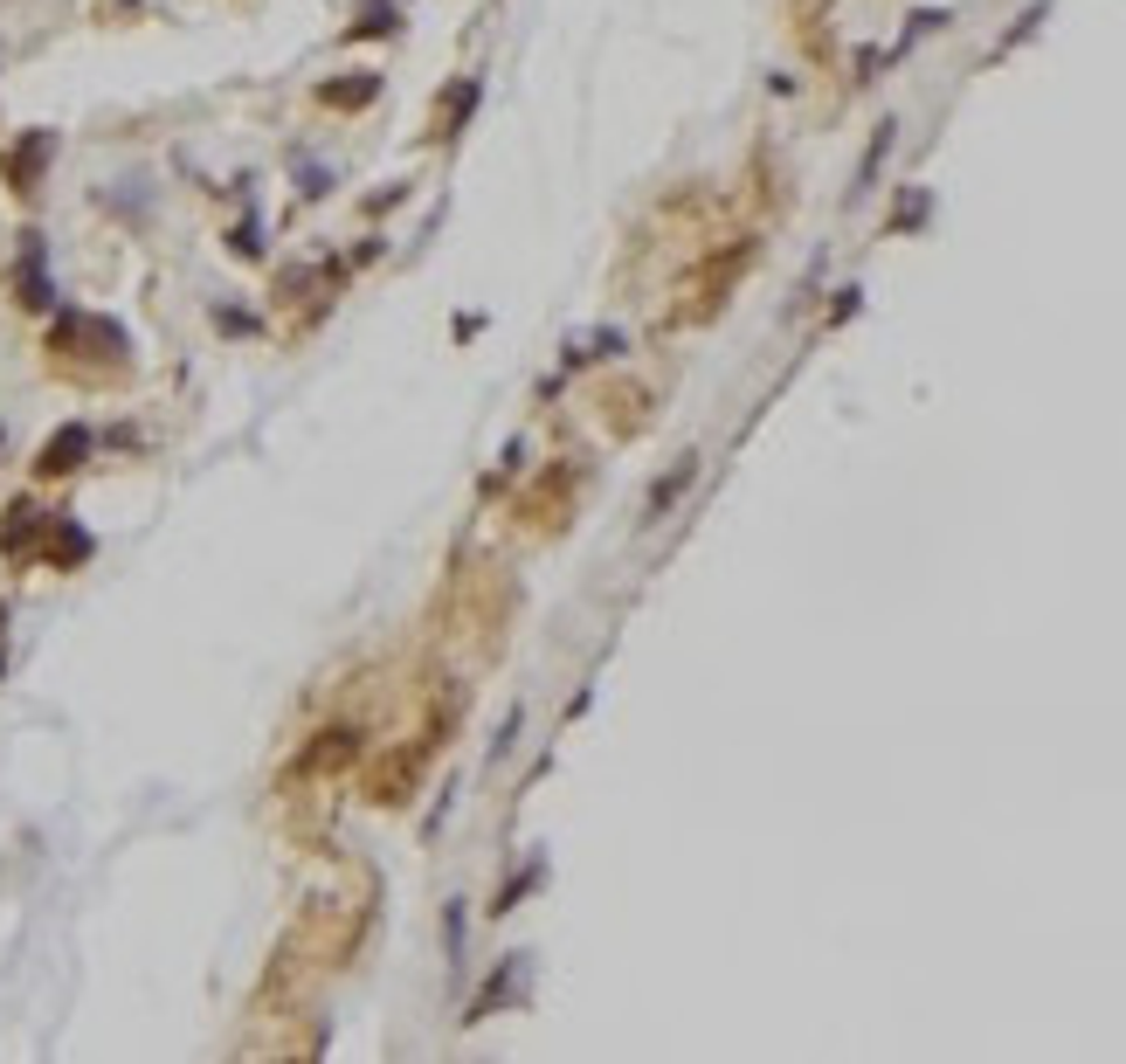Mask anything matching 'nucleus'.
<instances>
[{
  "mask_svg": "<svg viewBox=\"0 0 1126 1064\" xmlns=\"http://www.w3.org/2000/svg\"><path fill=\"white\" fill-rule=\"evenodd\" d=\"M435 732H443V726H435ZM435 732H429V740H422V747H401V753H395V761H387V767H381V774H374V802H408V788H415V774H422V767H429V753H435V747H443V740H435Z\"/></svg>",
  "mask_w": 1126,
  "mask_h": 1064,
  "instance_id": "obj_1",
  "label": "nucleus"
},
{
  "mask_svg": "<svg viewBox=\"0 0 1126 1064\" xmlns=\"http://www.w3.org/2000/svg\"><path fill=\"white\" fill-rule=\"evenodd\" d=\"M353 753H360V732L332 726V732H318V747H304V774H332V767H346Z\"/></svg>",
  "mask_w": 1126,
  "mask_h": 1064,
  "instance_id": "obj_2",
  "label": "nucleus"
},
{
  "mask_svg": "<svg viewBox=\"0 0 1126 1064\" xmlns=\"http://www.w3.org/2000/svg\"><path fill=\"white\" fill-rule=\"evenodd\" d=\"M83 456H90V429H63L49 449H42V464H35V470H42V477H63V470H77Z\"/></svg>",
  "mask_w": 1126,
  "mask_h": 1064,
  "instance_id": "obj_3",
  "label": "nucleus"
},
{
  "mask_svg": "<svg viewBox=\"0 0 1126 1064\" xmlns=\"http://www.w3.org/2000/svg\"><path fill=\"white\" fill-rule=\"evenodd\" d=\"M42 159H49V139L21 146V159H7V173H15V180H28V173H42Z\"/></svg>",
  "mask_w": 1126,
  "mask_h": 1064,
  "instance_id": "obj_4",
  "label": "nucleus"
}]
</instances>
